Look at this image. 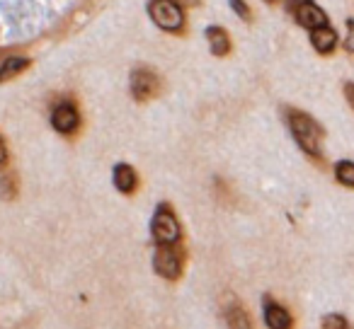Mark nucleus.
Masks as SVG:
<instances>
[{
  "label": "nucleus",
  "instance_id": "obj_1",
  "mask_svg": "<svg viewBox=\"0 0 354 329\" xmlns=\"http://www.w3.org/2000/svg\"><path fill=\"white\" fill-rule=\"evenodd\" d=\"M284 119H286V126H289L291 136H294L296 146L304 150L306 157L320 165H325V152H323V138L325 131L308 112H301L296 107H286L284 109Z\"/></svg>",
  "mask_w": 354,
  "mask_h": 329
},
{
  "label": "nucleus",
  "instance_id": "obj_2",
  "mask_svg": "<svg viewBox=\"0 0 354 329\" xmlns=\"http://www.w3.org/2000/svg\"><path fill=\"white\" fill-rule=\"evenodd\" d=\"M185 237L183 232V223L177 218L175 208L167 201H160L153 208V218H151V240L156 247L162 245H180Z\"/></svg>",
  "mask_w": 354,
  "mask_h": 329
},
{
  "label": "nucleus",
  "instance_id": "obj_3",
  "mask_svg": "<svg viewBox=\"0 0 354 329\" xmlns=\"http://www.w3.org/2000/svg\"><path fill=\"white\" fill-rule=\"evenodd\" d=\"M187 247L180 242V245H162V247H156L153 252V259H151V266L156 271V276H160L162 281H180L185 276V269H187Z\"/></svg>",
  "mask_w": 354,
  "mask_h": 329
},
{
  "label": "nucleus",
  "instance_id": "obj_4",
  "mask_svg": "<svg viewBox=\"0 0 354 329\" xmlns=\"http://www.w3.org/2000/svg\"><path fill=\"white\" fill-rule=\"evenodd\" d=\"M148 17L158 30L167 32V34H183L187 17H185V8L177 0H148Z\"/></svg>",
  "mask_w": 354,
  "mask_h": 329
},
{
  "label": "nucleus",
  "instance_id": "obj_5",
  "mask_svg": "<svg viewBox=\"0 0 354 329\" xmlns=\"http://www.w3.org/2000/svg\"><path fill=\"white\" fill-rule=\"evenodd\" d=\"M49 121H51V128H54L59 136L73 138L75 133L80 131L83 117H80V109L73 99H61V102H56V107L51 109Z\"/></svg>",
  "mask_w": 354,
  "mask_h": 329
},
{
  "label": "nucleus",
  "instance_id": "obj_6",
  "mask_svg": "<svg viewBox=\"0 0 354 329\" xmlns=\"http://www.w3.org/2000/svg\"><path fill=\"white\" fill-rule=\"evenodd\" d=\"M286 10L291 12L294 22L304 30H315V27L328 25V12L315 3V0H286Z\"/></svg>",
  "mask_w": 354,
  "mask_h": 329
},
{
  "label": "nucleus",
  "instance_id": "obj_7",
  "mask_svg": "<svg viewBox=\"0 0 354 329\" xmlns=\"http://www.w3.org/2000/svg\"><path fill=\"white\" fill-rule=\"evenodd\" d=\"M129 92L136 102H148L160 92V78H158L156 70L146 68V66H138L129 75Z\"/></svg>",
  "mask_w": 354,
  "mask_h": 329
},
{
  "label": "nucleus",
  "instance_id": "obj_8",
  "mask_svg": "<svg viewBox=\"0 0 354 329\" xmlns=\"http://www.w3.org/2000/svg\"><path fill=\"white\" fill-rule=\"evenodd\" d=\"M262 319H265L267 329H291L294 327V317L281 303H277L274 298L265 295L262 298Z\"/></svg>",
  "mask_w": 354,
  "mask_h": 329
},
{
  "label": "nucleus",
  "instance_id": "obj_9",
  "mask_svg": "<svg viewBox=\"0 0 354 329\" xmlns=\"http://www.w3.org/2000/svg\"><path fill=\"white\" fill-rule=\"evenodd\" d=\"M308 39H310V46L318 51L320 56H333L339 46V34L335 32V27L323 25V27H315V30L308 32Z\"/></svg>",
  "mask_w": 354,
  "mask_h": 329
},
{
  "label": "nucleus",
  "instance_id": "obj_10",
  "mask_svg": "<svg viewBox=\"0 0 354 329\" xmlns=\"http://www.w3.org/2000/svg\"><path fill=\"white\" fill-rule=\"evenodd\" d=\"M112 184L122 197H133L138 189V172L129 162H117L112 170Z\"/></svg>",
  "mask_w": 354,
  "mask_h": 329
},
{
  "label": "nucleus",
  "instance_id": "obj_11",
  "mask_svg": "<svg viewBox=\"0 0 354 329\" xmlns=\"http://www.w3.org/2000/svg\"><path fill=\"white\" fill-rule=\"evenodd\" d=\"M204 37H207L209 41V49H212L214 56H218V59H223V56L231 54L233 44H231V34H228L223 27L218 25H209L207 30H204Z\"/></svg>",
  "mask_w": 354,
  "mask_h": 329
},
{
  "label": "nucleus",
  "instance_id": "obj_12",
  "mask_svg": "<svg viewBox=\"0 0 354 329\" xmlns=\"http://www.w3.org/2000/svg\"><path fill=\"white\" fill-rule=\"evenodd\" d=\"M223 319H226L228 329H252L250 315H248V310L243 308L238 300H231V303L223 308Z\"/></svg>",
  "mask_w": 354,
  "mask_h": 329
},
{
  "label": "nucleus",
  "instance_id": "obj_13",
  "mask_svg": "<svg viewBox=\"0 0 354 329\" xmlns=\"http://www.w3.org/2000/svg\"><path fill=\"white\" fill-rule=\"evenodd\" d=\"M30 66H32V61L27 59V56H8L6 61H0V83L17 78V75L25 73Z\"/></svg>",
  "mask_w": 354,
  "mask_h": 329
},
{
  "label": "nucleus",
  "instance_id": "obj_14",
  "mask_svg": "<svg viewBox=\"0 0 354 329\" xmlns=\"http://www.w3.org/2000/svg\"><path fill=\"white\" fill-rule=\"evenodd\" d=\"M20 194V182H17L15 172H3L0 175V199L3 201H12Z\"/></svg>",
  "mask_w": 354,
  "mask_h": 329
},
{
  "label": "nucleus",
  "instance_id": "obj_15",
  "mask_svg": "<svg viewBox=\"0 0 354 329\" xmlns=\"http://www.w3.org/2000/svg\"><path fill=\"white\" fill-rule=\"evenodd\" d=\"M335 179H337L342 187L354 189V162L352 160H339L335 165Z\"/></svg>",
  "mask_w": 354,
  "mask_h": 329
},
{
  "label": "nucleus",
  "instance_id": "obj_16",
  "mask_svg": "<svg viewBox=\"0 0 354 329\" xmlns=\"http://www.w3.org/2000/svg\"><path fill=\"white\" fill-rule=\"evenodd\" d=\"M323 329H354V327L347 322L344 315L333 312V315H325L323 317Z\"/></svg>",
  "mask_w": 354,
  "mask_h": 329
},
{
  "label": "nucleus",
  "instance_id": "obj_17",
  "mask_svg": "<svg viewBox=\"0 0 354 329\" xmlns=\"http://www.w3.org/2000/svg\"><path fill=\"white\" fill-rule=\"evenodd\" d=\"M228 6H231V10L236 12V15L241 17L243 22H250L252 20V10H250V6H248L245 0H228Z\"/></svg>",
  "mask_w": 354,
  "mask_h": 329
},
{
  "label": "nucleus",
  "instance_id": "obj_18",
  "mask_svg": "<svg viewBox=\"0 0 354 329\" xmlns=\"http://www.w3.org/2000/svg\"><path fill=\"white\" fill-rule=\"evenodd\" d=\"M8 162H10V150H8L6 138L0 136V170H6V168H8Z\"/></svg>",
  "mask_w": 354,
  "mask_h": 329
},
{
  "label": "nucleus",
  "instance_id": "obj_19",
  "mask_svg": "<svg viewBox=\"0 0 354 329\" xmlns=\"http://www.w3.org/2000/svg\"><path fill=\"white\" fill-rule=\"evenodd\" d=\"M342 92H344V99H347V104L352 107V112H354V80H347V83H344Z\"/></svg>",
  "mask_w": 354,
  "mask_h": 329
},
{
  "label": "nucleus",
  "instance_id": "obj_20",
  "mask_svg": "<svg viewBox=\"0 0 354 329\" xmlns=\"http://www.w3.org/2000/svg\"><path fill=\"white\" fill-rule=\"evenodd\" d=\"M347 30H349V34H347V44L344 46H347V51H352L354 54V20L347 22Z\"/></svg>",
  "mask_w": 354,
  "mask_h": 329
},
{
  "label": "nucleus",
  "instance_id": "obj_21",
  "mask_svg": "<svg viewBox=\"0 0 354 329\" xmlns=\"http://www.w3.org/2000/svg\"><path fill=\"white\" fill-rule=\"evenodd\" d=\"M262 3H267V6H274L277 0H262Z\"/></svg>",
  "mask_w": 354,
  "mask_h": 329
}]
</instances>
